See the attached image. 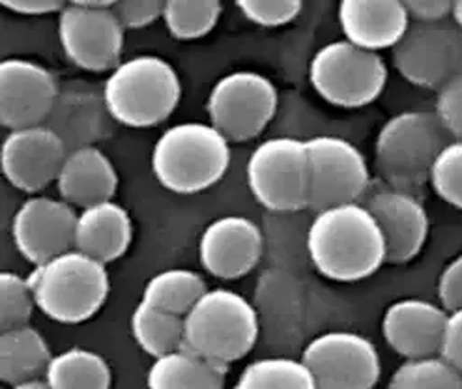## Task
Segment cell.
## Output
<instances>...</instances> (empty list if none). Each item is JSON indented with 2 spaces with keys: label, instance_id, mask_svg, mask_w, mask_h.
Segmentation results:
<instances>
[{
  "label": "cell",
  "instance_id": "obj_1",
  "mask_svg": "<svg viewBox=\"0 0 462 389\" xmlns=\"http://www.w3.org/2000/svg\"><path fill=\"white\" fill-rule=\"evenodd\" d=\"M307 251L319 273L339 282L367 279L388 263L386 240L364 202L317 212L307 230Z\"/></svg>",
  "mask_w": 462,
  "mask_h": 389
},
{
  "label": "cell",
  "instance_id": "obj_2",
  "mask_svg": "<svg viewBox=\"0 0 462 389\" xmlns=\"http://www.w3.org/2000/svg\"><path fill=\"white\" fill-rule=\"evenodd\" d=\"M150 165L165 190L193 195L225 176L230 165V143L210 122L174 124L153 144Z\"/></svg>",
  "mask_w": 462,
  "mask_h": 389
},
{
  "label": "cell",
  "instance_id": "obj_3",
  "mask_svg": "<svg viewBox=\"0 0 462 389\" xmlns=\"http://www.w3.org/2000/svg\"><path fill=\"white\" fill-rule=\"evenodd\" d=\"M182 99V81L174 66L158 55L122 60L106 79L107 113L127 127L163 124Z\"/></svg>",
  "mask_w": 462,
  "mask_h": 389
},
{
  "label": "cell",
  "instance_id": "obj_4",
  "mask_svg": "<svg viewBox=\"0 0 462 389\" xmlns=\"http://www.w3.org/2000/svg\"><path fill=\"white\" fill-rule=\"evenodd\" d=\"M29 282L42 313L62 324L90 320L111 291L106 264L77 249L34 266Z\"/></svg>",
  "mask_w": 462,
  "mask_h": 389
},
{
  "label": "cell",
  "instance_id": "obj_5",
  "mask_svg": "<svg viewBox=\"0 0 462 389\" xmlns=\"http://www.w3.org/2000/svg\"><path fill=\"white\" fill-rule=\"evenodd\" d=\"M448 144L439 116L427 111H402L380 127L374 162L383 184L416 193L430 181L432 167Z\"/></svg>",
  "mask_w": 462,
  "mask_h": 389
},
{
  "label": "cell",
  "instance_id": "obj_6",
  "mask_svg": "<svg viewBox=\"0 0 462 389\" xmlns=\"http://www.w3.org/2000/svg\"><path fill=\"white\" fill-rule=\"evenodd\" d=\"M184 322V347L226 367L253 350L261 331L254 307L228 289L204 292Z\"/></svg>",
  "mask_w": 462,
  "mask_h": 389
},
{
  "label": "cell",
  "instance_id": "obj_7",
  "mask_svg": "<svg viewBox=\"0 0 462 389\" xmlns=\"http://www.w3.org/2000/svg\"><path fill=\"white\" fill-rule=\"evenodd\" d=\"M310 81L331 106L362 109L386 88L388 66L378 53L337 40L322 45L313 55Z\"/></svg>",
  "mask_w": 462,
  "mask_h": 389
},
{
  "label": "cell",
  "instance_id": "obj_8",
  "mask_svg": "<svg viewBox=\"0 0 462 389\" xmlns=\"http://www.w3.org/2000/svg\"><path fill=\"white\" fill-rule=\"evenodd\" d=\"M247 186L254 200L270 212L310 208V153L307 141L273 137L253 150L247 162Z\"/></svg>",
  "mask_w": 462,
  "mask_h": 389
},
{
  "label": "cell",
  "instance_id": "obj_9",
  "mask_svg": "<svg viewBox=\"0 0 462 389\" xmlns=\"http://www.w3.org/2000/svg\"><path fill=\"white\" fill-rule=\"evenodd\" d=\"M113 6L115 0H73L57 15L60 47L77 68L111 73L122 62L125 31Z\"/></svg>",
  "mask_w": 462,
  "mask_h": 389
},
{
  "label": "cell",
  "instance_id": "obj_10",
  "mask_svg": "<svg viewBox=\"0 0 462 389\" xmlns=\"http://www.w3.org/2000/svg\"><path fill=\"white\" fill-rule=\"evenodd\" d=\"M277 106V87L266 75L238 69L223 75L210 88L207 113L210 124L228 143H244L264 132Z\"/></svg>",
  "mask_w": 462,
  "mask_h": 389
},
{
  "label": "cell",
  "instance_id": "obj_11",
  "mask_svg": "<svg viewBox=\"0 0 462 389\" xmlns=\"http://www.w3.org/2000/svg\"><path fill=\"white\" fill-rule=\"evenodd\" d=\"M310 153V208L317 212L362 200L371 184L364 152L336 135L307 141Z\"/></svg>",
  "mask_w": 462,
  "mask_h": 389
},
{
  "label": "cell",
  "instance_id": "obj_12",
  "mask_svg": "<svg viewBox=\"0 0 462 389\" xmlns=\"http://www.w3.org/2000/svg\"><path fill=\"white\" fill-rule=\"evenodd\" d=\"M319 389H373L382 375L376 347L365 335L331 329L315 337L301 354Z\"/></svg>",
  "mask_w": 462,
  "mask_h": 389
},
{
  "label": "cell",
  "instance_id": "obj_13",
  "mask_svg": "<svg viewBox=\"0 0 462 389\" xmlns=\"http://www.w3.org/2000/svg\"><path fill=\"white\" fill-rule=\"evenodd\" d=\"M66 155V144L53 129H12L0 146V171L14 188L36 195L57 181Z\"/></svg>",
  "mask_w": 462,
  "mask_h": 389
},
{
  "label": "cell",
  "instance_id": "obj_14",
  "mask_svg": "<svg viewBox=\"0 0 462 389\" xmlns=\"http://www.w3.org/2000/svg\"><path fill=\"white\" fill-rule=\"evenodd\" d=\"M77 210L62 199L34 195L24 200L12 219V238L23 258L34 266L69 249L75 242Z\"/></svg>",
  "mask_w": 462,
  "mask_h": 389
},
{
  "label": "cell",
  "instance_id": "obj_15",
  "mask_svg": "<svg viewBox=\"0 0 462 389\" xmlns=\"http://www.w3.org/2000/svg\"><path fill=\"white\" fill-rule=\"evenodd\" d=\"M364 206L376 219L386 240L388 263L404 264L421 253L429 238L430 219L416 193L382 181L369 188Z\"/></svg>",
  "mask_w": 462,
  "mask_h": 389
},
{
  "label": "cell",
  "instance_id": "obj_16",
  "mask_svg": "<svg viewBox=\"0 0 462 389\" xmlns=\"http://www.w3.org/2000/svg\"><path fill=\"white\" fill-rule=\"evenodd\" d=\"M458 40L444 23H410L393 47V64L408 83L421 88H442L457 73Z\"/></svg>",
  "mask_w": 462,
  "mask_h": 389
},
{
  "label": "cell",
  "instance_id": "obj_17",
  "mask_svg": "<svg viewBox=\"0 0 462 389\" xmlns=\"http://www.w3.org/2000/svg\"><path fill=\"white\" fill-rule=\"evenodd\" d=\"M57 94L53 73L40 62L12 57L0 64V124L10 132L43 125Z\"/></svg>",
  "mask_w": 462,
  "mask_h": 389
},
{
  "label": "cell",
  "instance_id": "obj_18",
  "mask_svg": "<svg viewBox=\"0 0 462 389\" xmlns=\"http://www.w3.org/2000/svg\"><path fill=\"white\" fill-rule=\"evenodd\" d=\"M263 230L244 216H223L202 230L199 261L217 279H240L253 272L263 256Z\"/></svg>",
  "mask_w": 462,
  "mask_h": 389
},
{
  "label": "cell",
  "instance_id": "obj_19",
  "mask_svg": "<svg viewBox=\"0 0 462 389\" xmlns=\"http://www.w3.org/2000/svg\"><path fill=\"white\" fill-rule=\"evenodd\" d=\"M448 322V310L423 298L393 301L382 319V333L388 347L404 359L439 356Z\"/></svg>",
  "mask_w": 462,
  "mask_h": 389
},
{
  "label": "cell",
  "instance_id": "obj_20",
  "mask_svg": "<svg viewBox=\"0 0 462 389\" xmlns=\"http://www.w3.org/2000/svg\"><path fill=\"white\" fill-rule=\"evenodd\" d=\"M337 14L345 40L371 53L393 49L412 23L401 0H343Z\"/></svg>",
  "mask_w": 462,
  "mask_h": 389
},
{
  "label": "cell",
  "instance_id": "obj_21",
  "mask_svg": "<svg viewBox=\"0 0 462 389\" xmlns=\"http://www.w3.org/2000/svg\"><path fill=\"white\" fill-rule=\"evenodd\" d=\"M55 184L62 200L83 210L113 200L118 190V172L104 150L81 146L68 152Z\"/></svg>",
  "mask_w": 462,
  "mask_h": 389
},
{
  "label": "cell",
  "instance_id": "obj_22",
  "mask_svg": "<svg viewBox=\"0 0 462 389\" xmlns=\"http://www.w3.org/2000/svg\"><path fill=\"white\" fill-rule=\"evenodd\" d=\"M134 223L130 214L115 200H106L77 212L73 249L109 264L130 249Z\"/></svg>",
  "mask_w": 462,
  "mask_h": 389
},
{
  "label": "cell",
  "instance_id": "obj_23",
  "mask_svg": "<svg viewBox=\"0 0 462 389\" xmlns=\"http://www.w3.org/2000/svg\"><path fill=\"white\" fill-rule=\"evenodd\" d=\"M226 366L188 347L153 357L146 375L148 389H223Z\"/></svg>",
  "mask_w": 462,
  "mask_h": 389
},
{
  "label": "cell",
  "instance_id": "obj_24",
  "mask_svg": "<svg viewBox=\"0 0 462 389\" xmlns=\"http://www.w3.org/2000/svg\"><path fill=\"white\" fill-rule=\"evenodd\" d=\"M53 354L32 326L3 331L0 337V380L8 385L43 378Z\"/></svg>",
  "mask_w": 462,
  "mask_h": 389
},
{
  "label": "cell",
  "instance_id": "obj_25",
  "mask_svg": "<svg viewBox=\"0 0 462 389\" xmlns=\"http://www.w3.org/2000/svg\"><path fill=\"white\" fill-rule=\"evenodd\" d=\"M43 378L51 389H111L113 373L104 356L68 348L53 356Z\"/></svg>",
  "mask_w": 462,
  "mask_h": 389
},
{
  "label": "cell",
  "instance_id": "obj_26",
  "mask_svg": "<svg viewBox=\"0 0 462 389\" xmlns=\"http://www.w3.org/2000/svg\"><path fill=\"white\" fill-rule=\"evenodd\" d=\"M132 335L141 350L160 357L184 347L186 322L184 317L141 300L132 315Z\"/></svg>",
  "mask_w": 462,
  "mask_h": 389
},
{
  "label": "cell",
  "instance_id": "obj_27",
  "mask_svg": "<svg viewBox=\"0 0 462 389\" xmlns=\"http://www.w3.org/2000/svg\"><path fill=\"white\" fill-rule=\"evenodd\" d=\"M207 291V281L200 273L188 268H169L148 279L141 300L186 317Z\"/></svg>",
  "mask_w": 462,
  "mask_h": 389
},
{
  "label": "cell",
  "instance_id": "obj_28",
  "mask_svg": "<svg viewBox=\"0 0 462 389\" xmlns=\"http://www.w3.org/2000/svg\"><path fill=\"white\" fill-rule=\"evenodd\" d=\"M235 389H319L301 359L263 357L242 371Z\"/></svg>",
  "mask_w": 462,
  "mask_h": 389
},
{
  "label": "cell",
  "instance_id": "obj_29",
  "mask_svg": "<svg viewBox=\"0 0 462 389\" xmlns=\"http://www.w3.org/2000/svg\"><path fill=\"white\" fill-rule=\"evenodd\" d=\"M223 14L217 0H167L163 23L176 40H197L208 36Z\"/></svg>",
  "mask_w": 462,
  "mask_h": 389
},
{
  "label": "cell",
  "instance_id": "obj_30",
  "mask_svg": "<svg viewBox=\"0 0 462 389\" xmlns=\"http://www.w3.org/2000/svg\"><path fill=\"white\" fill-rule=\"evenodd\" d=\"M388 389H462V373L442 356L404 359Z\"/></svg>",
  "mask_w": 462,
  "mask_h": 389
},
{
  "label": "cell",
  "instance_id": "obj_31",
  "mask_svg": "<svg viewBox=\"0 0 462 389\" xmlns=\"http://www.w3.org/2000/svg\"><path fill=\"white\" fill-rule=\"evenodd\" d=\"M36 307L29 277L3 272L0 275V326H3V331L29 326Z\"/></svg>",
  "mask_w": 462,
  "mask_h": 389
},
{
  "label": "cell",
  "instance_id": "obj_32",
  "mask_svg": "<svg viewBox=\"0 0 462 389\" xmlns=\"http://www.w3.org/2000/svg\"><path fill=\"white\" fill-rule=\"evenodd\" d=\"M430 186L448 204L462 210V141L448 143L430 172Z\"/></svg>",
  "mask_w": 462,
  "mask_h": 389
},
{
  "label": "cell",
  "instance_id": "obj_33",
  "mask_svg": "<svg viewBox=\"0 0 462 389\" xmlns=\"http://www.w3.org/2000/svg\"><path fill=\"white\" fill-rule=\"evenodd\" d=\"M236 8L247 21L273 29L294 21L303 5L300 0H240Z\"/></svg>",
  "mask_w": 462,
  "mask_h": 389
},
{
  "label": "cell",
  "instance_id": "obj_34",
  "mask_svg": "<svg viewBox=\"0 0 462 389\" xmlns=\"http://www.w3.org/2000/svg\"><path fill=\"white\" fill-rule=\"evenodd\" d=\"M434 115L439 116L448 135L462 141V71H457L442 88H439Z\"/></svg>",
  "mask_w": 462,
  "mask_h": 389
},
{
  "label": "cell",
  "instance_id": "obj_35",
  "mask_svg": "<svg viewBox=\"0 0 462 389\" xmlns=\"http://www.w3.org/2000/svg\"><path fill=\"white\" fill-rule=\"evenodd\" d=\"M163 5L160 0H115L113 14L124 31H139L163 17Z\"/></svg>",
  "mask_w": 462,
  "mask_h": 389
},
{
  "label": "cell",
  "instance_id": "obj_36",
  "mask_svg": "<svg viewBox=\"0 0 462 389\" xmlns=\"http://www.w3.org/2000/svg\"><path fill=\"white\" fill-rule=\"evenodd\" d=\"M436 291H439L440 305L448 313L462 307V253L442 270Z\"/></svg>",
  "mask_w": 462,
  "mask_h": 389
},
{
  "label": "cell",
  "instance_id": "obj_37",
  "mask_svg": "<svg viewBox=\"0 0 462 389\" xmlns=\"http://www.w3.org/2000/svg\"><path fill=\"white\" fill-rule=\"evenodd\" d=\"M453 367L462 373V307L448 313V322L442 337L440 354Z\"/></svg>",
  "mask_w": 462,
  "mask_h": 389
},
{
  "label": "cell",
  "instance_id": "obj_38",
  "mask_svg": "<svg viewBox=\"0 0 462 389\" xmlns=\"http://www.w3.org/2000/svg\"><path fill=\"white\" fill-rule=\"evenodd\" d=\"M412 23H444L453 17L455 3L451 0H408L404 3Z\"/></svg>",
  "mask_w": 462,
  "mask_h": 389
},
{
  "label": "cell",
  "instance_id": "obj_39",
  "mask_svg": "<svg viewBox=\"0 0 462 389\" xmlns=\"http://www.w3.org/2000/svg\"><path fill=\"white\" fill-rule=\"evenodd\" d=\"M66 3H57V0H3V8L19 14V15H59Z\"/></svg>",
  "mask_w": 462,
  "mask_h": 389
},
{
  "label": "cell",
  "instance_id": "obj_40",
  "mask_svg": "<svg viewBox=\"0 0 462 389\" xmlns=\"http://www.w3.org/2000/svg\"><path fill=\"white\" fill-rule=\"evenodd\" d=\"M10 389H51V385L45 382V378H36L29 382H21L15 385H10Z\"/></svg>",
  "mask_w": 462,
  "mask_h": 389
},
{
  "label": "cell",
  "instance_id": "obj_41",
  "mask_svg": "<svg viewBox=\"0 0 462 389\" xmlns=\"http://www.w3.org/2000/svg\"><path fill=\"white\" fill-rule=\"evenodd\" d=\"M453 19H455V23H457V27L462 31V0H457V3H455Z\"/></svg>",
  "mask_w": 462,
  "mask_h": 389
}]
</instances>
